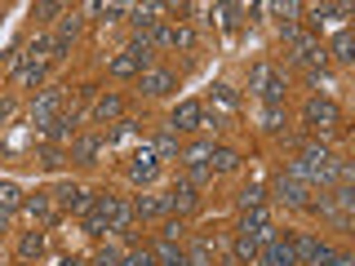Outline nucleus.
Segmentation results:
<instances>
[{"label":"nucleus","mask_w":355,"mask_h":266,"mask_svg":"<svg viewBox=\"0 0 355 266\" xmlns=\"http://www.w3.org/2000/svg\"><path fill=\"white\" fill-rule=\"evenodd\" d=\"M249 89L262 98L266 107H284L288 80H284V71H280V66H271V62H253V66H249Z\"/></svg>","instance_id":"obj_1"},{"label":"nucleus","mask_w":355,"mask_h":266,"mask_svg":"<svg viewBox=\"0 0 355 266\" xmlns=\"http://www.w3.org/2000/svg\"><path fill=\"white\" fill-rule=\"evenodd\" d=\"M284 44H288V58L311 66V71H324V49H320L311 36H302L297 27H284Z\"/></svg>","instance_id":"obj_2"},{"label":"nucleus","mask_w":355,"mask_h":266,"mask_svg":"<svg viewBox=\"0 0 355 266\" xmlns=\"http://www.w3.org/2000/svg\"><path fill=\"white\" fill-rule=\"evenodd\" d=\"M302 120L315 133H333L342 125V111H338V103H333V98H311V103L302 107Z\"/></svg>","instance_id":"obj_3"},{"label":"nucleus","mask_w":355,"mask_h":266,"mask_svg":"<svg viewBox=\"0 0 355 266\" xmlns=\"http://www.w3.org/2000/svg\"><path fill=\"white\" fill-rule=\"evenodd\" d=\"M62 103H67L62 89H44V94L36 98V107H31V125H36V133H40V129H49L53 120L62 116Z\"/></svg>","instance_id":"obj_4"},{"label":"nucleus","mask_w":355,"mask_h":266,"mask_svg":"<svg viewBox=\"0 0 355 266\" xmlns=\"http://www.w3.org/2000/svg\"><path fill=\"white\" fill-rule=\"evenodd\" d=\"M240 236H253L258 244H271L275 236H280V231L271 227V213H266V204H262V209H249V213L240 218Z\"/></svg>","instance_id":"obj_5"},{"label":"nucleus","mask_w":355,"mask_h":266,"mask_svg":"<svg viewBox=\"0 0 355 266\" xmlns=\"http://www.w3.org/2000/svg\"><path fill=\"white\" fill-rule=\"evenodd\" d=\"M200 125H205V107H200L196 98H187V103H178V107H173V120H169V129H173V133H196Z\"/></svg>","instance_id":"obj_6"},{"label":"nucleus","mask_w":355,"mask_h":266,"mask_svg":"<svg viewBox=\"0 0 355 266\" xmlns=\"http://www.w3.org/2000/svg\"><path fill=\"white\" fill-rule=\"evenodd\" d=\"M258 266H297L293 249H288V236H275L271 244H262V253H258Z\"/></svg>","instance_id":"obj_7"},{"label":"nucleus","mask_w":355,"mask_h":266,"mask_svg":"<svg viewBox=\"0 0 355 266\" xmlns=\"http://www.w3.org/2000/svg\"><path fill=\"white\" fill-rule=\"evenodd\" d=\"M275 200L288 204V209H306L311 204V186H302V182H293V177L280 173V182H275Z\"/></svg>","instance_id":"obj_8"},{"label":"nucleus","mask_w":355,"mask_h":266,"mask_svg":"<svg viewBox=\"0 0 355 266\" xmlns=\"http://www.w3.org/2000/svg\"><path fill=\"white\" fill-rule=\"evenodd\" d=\"M178 89V76L173 71H160V66H151V71H142V94L147 98H164Z\"/></svg>","instance_id":"obj_9"},{"label":"nucleus","mask_w":355,"mask_h":266,"mask_svg":"<svg viewBox=\"0 0 355 266\" xmlns=\"http://www.w3.org/2000/svg\"><path fill=\"white\" fill-rule=\"evenodd\" d=\"M155 173H160V160H155V151H151V147H142L138 155H133V164H129V177H133L138 186H147Z\"/></svg>","instance_id":"obj_10"},{"label":"nucleus","mask_w":355,"mask_h":266,"mask_svg":"<svg viewBox=\"0 0 355 266\" xmlns=\"http://www.w3.org/2000/svg\"><path fill=\"white\" fill-rule=\"evenodd\" d=\"M240 160H244L240 151H231V147H214V151H209V160H205V169H209V173H231V169H240Z\"/></svg>","instance_id":"obj_11"},{"label":"nucleus","mask_w":355,"mask_h":266,"mask_svg":"<svg viewBox=\"0 0 355 266\" xmlns=\"http://www.w3.org/2000/svg\"><path fill=\"white\" fill-rule=\"evenodd\" d=\"M133 218H142V222L147 218H169V200L164 195H138L133 200Z\"/></svg>","instance_id":"obj_12"},{"label":"nucleus","mask_w":355,"mask_h":266,"mask_svg":"<svg viewBox=\"0 0 355 266\" xmlns=\"http://www.w3.org/2000/svg\"><path fill=\"white\" fill-rule=\"evenodd\" d=\"M103 147H107V142L98 138V133H85V138H80V142L71 147V160H80V164H94V160H98V151H103Z\"/></svg>","instance_id":"obj_13"},{"label":"nucleus","mask_w":355,"mask_h":266,"mask_svg":"<svg viewBox=\"0 0 355 266\" xmlns=\"http://www.w3.org/2000/svg\"><path fill=\"white\" fill-rule=\"evenodd\" d=\"M164 200H169V213H187V209H196V186L191 182H178Z\"/></svg>","instance_id":"obj_14"},{"label":"nucleus","mask_w":355,"mask_h":266,"mask_svg":"<svg viewBox=\"0 0 355 266\" xmlns=\"http://www.w3.org/2000/svg\"><path fill=\"white\" fill-rule=\"evenodd\" d=\"M120 111H125V103H120L116 94H107V98L94 103V120H98V125H111V120H120Z\"/></svg>","instance_id":"obj_15"},{"label":"nucleus","mask_w":355,"mask_h":266,"mask_svg":"<svg viewBox=\"0 0 355 266\" xmlns=\"http://www.w3.org/2000/svg\"><path fill=\"white\" fill-rule=\"evenodd\" d=\"M160 9H164V5H133V9H129V14H133V27H138V36H147L155 22H160V18H155Z\"/></svg>","instance_id":"obj_16"},{"label":"nucleus","mask_w":355,"mask_h":266,"mask_svg":"<svg viewBox=\"0 0 355 266\" xmlns=\"http://www.w3.org/2000/svg\"><path fill=\"white\" fill-rule=\"evenodd\" d=\"M22 213H27V218H49V213H53V200H49V191L22 195Z\"/></svg>","instance_id":"obj_17"},{"label":"nucleus","mask_w":355,"mask_h":266,"mask_svg":"<svg viewBox=\"0 0 355 266\" xmlns=\"http://www.w3.org/2000/svg\"><path fill=\"white\" fill-rule=\"evenodd\" d=\"M49 49H53V40L49 36H36L27 44V49L18 53V62H36V66H44V58H49Z\"/></svg>","instance_id":"obj_18"},{"label":"nucleus","mask_w":355,"mask_h":266,"mask_svg":"<svg viewBox=\"0 0 355 266\" xmlns=\"http://www.w3.org/2000/svg\"><path fill=\"white\" fill-rule=\"evenodd\" d=\"M151 151H155V160H178V133H173V129H164V133H155V142H151Z\"/></svg>","instance_id":"obj_19"},{"label":"nucleus","mask_w":355,"mask_h":266,"mask_svg":"<svg viewBox=\"0 0 355 266\" xmlns=\"http://www.w3.org/2000/svg\"><path fill=\"white\" fill-rule=\"evenodd\" d=\"M187 262H191V266H214V240H191Z\"/></svg>","instance_id":"obj_20"},{"label":"nucleus","mask_w":355,"mask_h":266,"mask_svg":"<svg viewBox=\"0 0 355 266\" xmlns=\"http://www.w3.org/2000/svg\"><path fill=\"white\" fill-rule=\"evenodd\" d=\"M125 53H129V58L142 66V71H151V62H155V49H151V44L142 40V36H138V40H129V49H125Z\"/></svg>","instance_id":"obj_21"},{"label":"nucleus","mask_w":355,"mask_h":266,"mask_svg":"<svg viewBox=\"0 0 355 266\" xmlns=\"http://www.w3.org/2000/svg\"><path fill=\"white\" fill-rule=\"evenodd\" d=\"M133 227V204H116V213L107 218V231H116V236H129Z\"/></svg>","instance_id":"obj_22"},{"label":"nucleus","mask_w":355,"mask_h":266,"mask_svg":"<svg viewBox=\"0 0 355 266\" xmlns=\"http://www.w3.org/2000/svg\"><path fill=\"white\" fill-rule=\"evenodd\" d=\"M209 151H214V142H191V147H187L182 155H178V160H182L187 169H200V164L209 160Z\"/></svg>","instance_id":"obj_23"},{"label":"nucleus","mask_w":355,"mask_h":266,"mask_svg":"<svg viewBox=\"0 0 355 266\" xmlns=\"http://www.w3.org/2000/svg\"><path fill=\"white\" fill-rule=\"evenodd\" d=\"M236 204H240V213H249V209H262V204H266V191H262V186H244V191L236 195Z\"/></svg>","instance_id":"obj_24"},{"label":"nucleus","mask_w":355,"mask_h":266,"mask_svg":"<svg viewBox=\"0 0 355 266\" xmlns=\"http://www.w3.org/2000/svg\"><path fill=\"white\" fill-rule=\"evenodd\" d=\"M14 209H22V191L14 182H5L0 186V213H14Z\"/></svg>","instance_id":"obj_25"},{"label":"nucleus","mask_w":355,"mask_h":266,"mask_svg":"<svg viewBox=\"0 0 355 266\" xmlns=\"http://www.w3.org/2000/svg\"><path fill=\"white\" fill-rule=\"evenodd\" d=\"M284 125H288V120H284V107H266L262 111V129L266 133H284Z\"/></svg>","instance_id":"obj_26"},{"label":"nucleus","mask_w":355,"mask_h":266,"mask_svg":"<svg viewBox=\"0 0 355 266\" xmlns=\"http://www.w3.org/2000/svg\"><path fill=\"white\" fill-rule=\"evenodd\" d=\"M18 253H22V258H40V253H44V236H40V231H31V236H22Z\"/></svg>","instance_id":"obj_27"},{"label":"nucleus","mask_w":355,"mask_h":266,"mask_svg":"<svg viewBox=\"0 0 355 266\" xmlns=\"http://www.w3.org/2000/svg\"><path fill=\"white\" fill-rule=\"evenodd\" d=\"M236 253L244 262H258V253H262V244L253 240V236H236Z\"/></svg>","instance_id":"obj_28"},{"label":"nucleus","mask_w":355,"mask_h":266,"mask_svg":"<svg viewBox=\"0 0 355 266\" xmlns=\"http://www.w3.org/2000/svg\"><path fill=\"white\" fill-rule=\"evenodd\" d=\"M355 44H351V31H338V40H333V58H338V62H351L355 58Z\"/></svg>","instance_id":"obj_29"},{"label":"nucleus","mask_w":355,"mask_h":266,"mask_svg":"<svg viewBox=\"0 0 355 266\" xmlns=\"http://www.w3.org/2000/svg\"><path fill=\"white\" fill-rule=\"evenodd\" d=\"M142 66L129 58V53H120V58H111V76H120V80H125V76H138Z\"/></svg>","instance_id":"obj_30"},{"label":"nucleus","mask_w":355,"mask_h":266,"mask_svg":"<svg viewBox=\"0 0 355 266\" xmlns=\"http://www.w3.org/2000/svg\"><path fill=\"white\" fill-rule=\"evenodd\" d=\"M116 266H155V253L151 249H133L129 258H120Z\"/></svg>","instance_id":"obj_31"},{"label":"nucleus","mask_w":355,"mask_h":266,"mask_svg":"<svg viewBox=\"0 0 355 266\" xmlns=\"http://www.w3.org/2000/svg\"><path fill=\"white\" fill-rule=\"evenodd\" d=\"M214 103H222L227 111H236L240 107V94H236V89H227V85H214Z\"/></svg>","instance_id":"obj_32"},{"label":"nucleus","mask_w":355,"mask_h":266,"mask_svg":"<svg viewBox=\"0 0 355 266\" xmlns=\"http://www.w3.org/2000/svg\"><path fill=\"white\" fill-rule=\"evenodd\" d=\"M36 160L44 164V169H58V164H67V155H62V147H44Z\"/></svg>","instance_id":"obj_33"},{"label":"nucleus","mask_w":355,"mask_h":266,"mask_svg":"<svg viewBox=\"0 0 355 266\" xmlns=\"http://www.w3.org/2000/svg\"><path fill=\"white\" fill-rule=\"evenodd\" d=\"M271 9H275V14L284 18V27H293V18L302 14V5H293V0H284V5H271Z\"/></svg>","instance_id":"obj_34"},{"label":"nucleus","mask_w":355,"mask_h":266,"mask_svg":"<svg viewBox=\"0 0 355 266\" xmlns=\"http://www.w3.org/2000/svg\"><path fill=\"white\" fill-rule=\"evenodd\" d=\"M173 44L178 49H196V31L191 27H173Z\"/></svg>","instance_id":"obj_35"},{"label":"nucleus","mask_w":355,"mask_h":266,"mask_svg":"<svg viewBox=\"0 0 355 266\" xmlns=\"http://www.w3.org/2000/svg\"><path fill=\"white\" fill-rule=\"evenodd\" d=\"M85 236H107V222L98 213H85Z\"/></svg>","instance_id":"obj_36"},{"label":"nucleus","mask_w":355,"mask_h":266,"mask_svg":"<svg viewBox=\"0 0 355 266\" xmlns=\"http://www.w3.org/2000/svg\"><path fill=\"white\" fill-rule=\"evenodd\" d=\"M182 231H187L182 222H173V218H169V222H164V231H160V240H169V244H178V240H182Z\"/></svg>","instance_id":"obj_37"},{"label":"nucleus","mask_w":355,"mask_h":266,"mask_svg":"<svg viewBox=\"0 0 355 266\" xmlns=\"http://www.w3.org/2000/svg\"><path fill=\"white\" fill-rule=\"evenodd\" d=\"M58 14H67L58 0H44V5H36V18H58Z\"/></svg>","instance_id":"obj_38"},{"label":"nucleus","mask_w":355,"mask_h":266,"mask_svg":"<svg viewBox=\"0 0 355 266\" xmlns=\"http://www.w3.org/2000/svg\"><path fill=\"white\" fill-rule=\"evenodd\" d=\"M320 266H355V258H351V253H333V258L320 262Z\"/></svg>","instance_id":"obj_39"},{"label":"nucleus","mask_w":355,"mask_h":266,"mask_svg":"<svg viewBox=\"0 0 355 266\" xmlns=\"http://www.w3.org/2000/svg\"><path fill=\"white\" fill-rule=\"evenodd\" d=\"M164 266H191V262H187V253H178V258H173V262H164Z\"/></svg>","instance_id":"obj_40"},{"label":"nucleus","mask_w":355,"mask_h":266,"mask_svg":"<svg viewBox=\"0 0 355 266\" xmlns=\"http://www.w3.org/2000/svg\"><path fill=\"white\" fill-rule=\"evenodd\" d=\"M49 266H80V262H76V258H62V262H49Z\"/></svg>","instance_id":"obj_41"}]
</instances>
